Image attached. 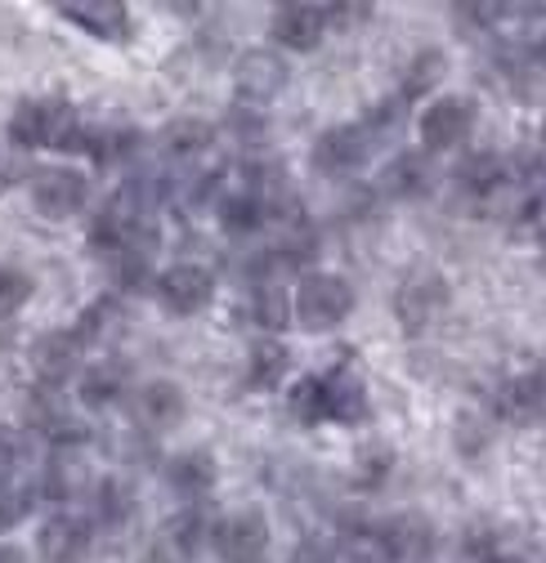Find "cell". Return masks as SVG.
<instances>
[{
    "label": "cell",
    "instance_id": "obj_21",
    "mask_svg": "<svg viewBox=\"0 0 546 563\" xmlns=\"http://www.w3.org/2000/svg\"><path fill=\"white\" fill-rule=\"evenodd\" d=\"M292 372V349L273 335H260L251 344V363H247V389H279Z\"/></svg>",
    "mask_w": 546,
    "mask_h": 563
},
{
    "label": "cell",
    "instance_id": "obj_27",
    "mask_svg": "<svg viewBox=\"0 0 546 563\" xmlns=\"http://www.w3.org/2000/svg\"><path fill=\"white\" fill-rule=\"evenodd\" d=\"M121 322H125V313H121V300L117 296H99L81 318H77V327H73V335H77V344L86 349V344H99V340H108V335H117L121 331Z\"/></svg>",
    "mask_w": 546,
    "mask_h": 563
},
{
    "label": "cell",
    "instance_id": "obj_26",
    "mask_svg": "<svg viewBox=\"0 0 546 563\" xmlns=\"http://www.w3.org/2000/svg\"><path fill=\"white\" fill-rule=\"evenodd\" d=\"M211 148V125L201 117H179L162 130V153L175 157V162H188V157H201Z\"/></svg>",
    "mask_w": 546,
    "mask_h": 563
},
{
    "label": "cell",
    "instance_id": "obj_7",
    "mask_svg": "<svg viewBox=\"0 0 546 563\" xmlns=\"http://www.w3.org/2000/svg\"><path fill=\"white\" fill-rule=\"evenodd\" d=\"M211 545H216V554L225 563H260L264 550H269V519H264V510L247 506V510L225 515L211 528Z\"/></svg>",
    "mask_w": 546,
    "mask_h": 563
},
{
    "label": "cell",
    "instance_id": "obj_15",
    "mask_svg": "<svg viewBox=\"0 0 546 563\" xmlns=\"http://www.w3.org/2000/svg\"><path fill=\"white\" fill-rule=\"evenodd\" d=\"M130 416H134V426H140L144 434H166V430H175L179 420L188 416V398H184L179 385L153 380V385H144L140 394H134Z\"/></svg>",
    "mask_w": 546,
    "mask_h": 563
},
{
    "label": "cell",
    "instance_id": "obj_36",
    "mask_svg": "<svg viewBox=\"0 0 546 563\" xmlns=\"http://www.w3.org/2000/svg\"><path fill=\"white\" fill-rule=\"evenodd\" d=\"M28 461V434L14 426H0V483H10Z\"/></svg>",
    "mask_w": 546,
    "mask_h": 563
},
{
    "label": "cell",
    "instance_id": "obj_44",
    "mask_svg": "<svg viewBox=\"0 0 546 563\" xmlns=\"http://www.w3.org/2000/svg\"><path fill=\"white\" fill-rule=\"evenodd\" d=\"M493 563H524V559H493Z\"/></svg>",
    "mask_w": 546,
    "mask_h": 563
},
{
    "label": "cell",
    "instance_id": "obj_9",
    "mask_svg": "<svg viewBox=\"0 0 546 563\" xmlns=\"http://www.w3.org/2000/svg\"><path fill=\"white\" fill-rule=\"evenodd\" d=\"M90 197V179L73 166H45L32 175V206L45 220H73Z\"/></svg>",
    "mask_w": 546,
    "mask_h": 563
},
{
    "label": "cell",
    "instance_id": "obj_24",
    "mask_svg": "<svg viewBox=\"0 0 546 563\" xmlns=\"http://www.w3.org/2000/svg\"><path fill=\"white\" fill-rule=\"evenodd\" d=\"M216 220L229 238H251L264 224V206L255 197V188H229L216 197Z\"/></svg>",
    "mask_w": 546,
    "mask_h": 563
},
{
    "label": "cell",
    "instance_id": "obj_31",
    "mask_svg": "<svg viewBox=\"0 0 546 563\" xmlns=\"http://www.w3.org/2000/svg\"><path fill=\"white\" fill-rule=\"evenodd\" d=\"M403 108H407V103H403L398 95H394V99L372 103V112L359 121V125L368 130V139H372V148H376V144H385V139H394V134L403 130Z\"/></svg>",
    "mask_w": 546,
    "mask_h": 563
},
{
    "label": "cell",
    "instance_id": "obj_30",
    "mask_svg": "<svg viewBox=\"0 0 546 563\" xmlns=\"http://www.w3.org/2000/svg\"><path fill=\"white\" fill-rule=\"evenodd\" d=\"M354 474L363 487H381L394 474V448L390 443H363L354 456Z\"/></svg>",
    "mask_w": 546,
    "mask_h": 563
},
{
    "label": "cell",
    "instance_id": "obj_12",
    "mask_svg": "<svg viewBox=\"0 0 546 563\" xmlns=\"http://www.w3.org/2000/svg\"><path fill=\"white\" fill-rule=\"evenodd\" d=\"M81 354H86V349L77 344L73 331H45V335L32 340L28 363H32V376L45 389H58V385H67V380L81 372Z\"/></svg>",
    "mask_w": 546,
    "mask_h": 563
},
{
    "label": "cell",
    "instance_id": "obj_2",
    "mask_svg": "<svg viewBox=\"0 0 546 563\" xmlns=\"http://www.w3.org/2000/svg\"><path fill=\"white\" fill-rule=\"evenodd\" d=\"M292 313L305 331H336L354 313V287L336 273H305L292 296Z\"/></svg>",
    "mask_w": 546,
    "mask_h": 563
},
{
    "label": "cell",
    "instance_id": "obj_23",
    "mask_svg": "<svg viewBox=\"0 0 546 563\" xmlns=\"http://www.w3.org/2000/svg\"><path fill=\"white\" fill-rule=\"evenodd\" d=\"M506 192H515L528 210L546 201V153L520 148L506 157Z\"/></svg>",
    "mask_w": 546,
    "mask_h": 563
},
{
    "label": "cell",
    "instance_id": "obj_41",
    "mask_svg": "<svg viewBox=\"0 0 546 563\" xmlns=\"http://www.w3.org/2000/svg\"><path fill=\"white\" fill-rule=\"evenodd\" d=\"M229 130L238 139H247V144H260V139H264V117L260 112H247V108H233L229 112Z\"/></svg>",
    "mask_w": 546,
    "mask_h": 563
},
{
    "label": "cell",
    "instance_id": "obj_28",
    "mask_svg": "<svg viewBox=\"0 0 546 563\" xmlns=\"http://www.w3.org/2000/svg\"><path fill=\"white\" fill-rule=\"evenodd\" d=\"M251 313H255V322H260L269 335H279V331H287V322H292V296L279 287V282H260L255 300H251Z\"/></svg>",
    "mask_w": 546,
    "mask_h": 563
},
{
    "label": "cell",
    "instance_id": "obj_18",
    "mask_svg": "<svg viewBox=\"0 0 546 563\" xmlns=\"http://www.w3.org/2000/svg\"><path fill=\"white\" fill-rule=\"evenodd\" d=\"M216 478H220V465L211 452L193 448V452H179L175 461H166V487L184 501H201L216 487Z\"/></svg>",
    "mask_w": 546,
    "mask_h": 563
},
{
    "label": "cell",
    "instance_id": "obj_22",
    "mask_svg": "<svg viewBox=\"0 0 546 563\" xmlns=\"http://www.w3.org/2000/svg\"><path fill=\"white\" fill-rule=\"evenodd\" d=\"M125 385H130V367H125V363H117V358H103V363H95V367H81L77 394H81V402H86V407L103 411V407L121 402Z\"/></svg>",
    "mask_w": 546,
    "mask_h": 563
},
{
    "label": "cell",
    "instance_id": "obj_25",
    "mask_svg": "<svg viewBox=\"0 0 546 563\" xmlns=\"http://www.w3.org/2000/svg\"><path fill=\"white\" fill-rule=\"evenodd\" d=\"M457 184L480 197V201H493L498 192H506V162L493 157V153H470L461 166H457Z\"/></svg>",
    "mask_w": 546,
    "mask_h": 563
},
{
    "label": "cell",
    "instance_id": "obj_39",
    "mask_svg": "<svg viewBox=\"0 0 546 563\" xmlns=\"http://www.w3.org/2000/svg\"><path fill=\"white\" fill-rule=\"evenodd\" d=\"M336 563H385L381 545L372 541V528H359L354 537H346V545H340Z\"/></svg>",
    "mask_w": 546,
    "mask_h": 563
},
{
    "label": "cell",
    "instance_id": "obj_42",
    "mask_svg": "<svg viewBox=\"0 0 546 563\" xmlns=\"http://www.w3.org/2000/svg\"><path fill=\"white\" fill-rule=\"evenodd\" d=\"M287 563H336V550L323 545V541H301V545L292 550Z\"/></svg>",
    "mask_w": 546,
    "mask_h": 563
},
{
    "label": "cell",
    "instance_id": "obj_29",
    "mask_svg": "<svg viewBox=\"0 0 546 563\" xmlns=\"http://www.w3.org/2000/svg\"><path fill=\"white\" fill-rule=\"evenodd\" d=\"M452 14H457V32H493L511 14V5L506 0H466V5H452Z\"/></svg>",
    "mask_w": 546,
    "mask_h": 563
},
{
    "label": "cell",
    "instance_id": "obj_45",
    "mask_svg": "<svg viewBox=\"0 0 546 563\" xmlns=\"http://www.w3.org/2000/svg\"><path fill=\"white\" fill-rule=\"evenodd\" d=\"M542 144H546V121H542Z\"/></svg>",
    "mask_w": 546,
    "mask_h": 563
},
{
    "label": "cell",
    "instance_id": "obj_5",
    "mask_svg": "<svg viewBox=\"0 0 546 563\" xmlns=\"http://www.w3.org/2000/svg\"><path fill=\"white\" fill-rule=\"evenodd\" d=\"M368 157H372V139H368V130H363L359 121H354V125H331V130H323V134L314 139V153H309L314 170L327 175V179L359 175V170L368 166Z\"/></svg>",
    "mask_w": 546,
    "mask_h": 563
},
{
    "label": "cell",
    "instance_id": "obj_3",
    "mask_svg": "<svg viewBox=\"0 0 546 563\" xmlns=\"http://www.w3.org/2000/svg\"><path fill=\"white\" fill-rule=\"evenodd\" d=\"M153 291H157V305L171 318H193L216 300V273L207 264H171L153 282Z\"/></svg>",
    "mask_w": 546,
    "mask_h": 563
},
{
    "label": "cell",
    "instance_id": "obj_8",
    "mask_svg": "<svg viewBox=\"0 0 546 563\" xmlns=\"http://www.w3.org/2000/svg\"><path fill=\"white\" fill-rule=\"evenodd\" d=\"M292 73H287V58L279 49H247L238 63H233V86H238V99L260 108V103H273L283 90H287Z\"/></svg>",
    "mask_w": 546,
    "mask_h": 563
},
{
    "label": "cell",
    "instance_id": "obj_34",
    "mask_svg": "<svg viewBox=\"0 0 546 563\" xmlns=\"http://www.w3.org/2000/svg\"><path fill=\"white\" fill-rule=\"evenodd\" d=\"M112 277H117L121 291H144L153 282V260L134 255V251H121V255H112Z\"/></svg>",
    "mask_w": 546,
    "mask_h": 563
},
{
    "label": "cell",
    "instance_id": "obj_19",
    "mask_svg": "<svg viewBox=\"0 0 546 563\" xmlns=\"http://www.w3.org/2000/svg\"><path fill=\"white\" fill-rule=\"evenodd\" d=\"M86 461L77 452H50L45 470H41V483H36V497L45 501H73L77 492H86Z\"/></svg>",
    "mask_w": 546,
    "mask_h": 563
},
{
    "label": "cell",
    "instance_id": "obj_20",
    "mask_svg": "<svg viewBox=\"0 0 546 563\" xmlns=\"http://www.w3.org/2000/svg\"><path fill=\"white\" fill-rule=\"evenodd\" d=\"M444 77H448V54L435 49V45H426V49H417L413 58H407L403 77H398V99H403V103H417V99H426L435 86H444Z\"/></svg>",
    "mask_w": 546,
    "mask_h": 563
},
{
    "label": "cell",
    "instance_id": "obj_17",
    "mask_svg": "<svg viewBox=\"0 0 546 563\" xmlns=\"http://www.w3.org/2000/svg\"><path fill=\"white\" fill-rule=\"evenodd\" d=\"M493 402H498L493 411H498L502 420H515V426H533V420L546 416V372L511 376Z\"/></svg>",
    "mask_w": 546,
    "mask_h": 563
},
{
    "label": "cell",
    "instance_id": "obj_32",
    "mask_svg": "<svg viewBox=\"0 0 546 563\" xmlns=\"http://www.w3.org/2000/svg\"><path fill=\"white\" fill-rule=\"evenodd\" d=\"M287 407H292V416L301 420V426H318V420H327V407H323V380H318V376L296 380Z\"/></svg>",
    "mask_w": 546,
    "mask_h": 563
},
{
    "label": "cell",
    "instance_id": "obj_6",
    "mask_svg": "<svg viewBox=\"0 0 546 563\" xmlns=\"http://www.w3.org/2000/svg\"><path fill=\"white\" fill-rule=\"evenodd\" d=\"M417 130H422V153H452V148H461L470 139V130H474V99H466V95L435 99L422 112Z\"/></svg>",
    "mask_w": 546,
    "mask_h": 563
},
{
    "label": "cell",
    "instance_id": "obj_40",
    "mask_svg": "<svg viewBox=\"0 0 546 563\" xmlns=\"http://www.w3.org/2000/svg\"><path fill=\"white\" fill-rule=\"evenodd\" d=\"M524 58L533 67H546V10H533L528 23H524Z\"/></svg>",
    "mask_w": 546,
    "mask_h": 563
},
{
    "label": "cell",
    "instance_id": "obj_33",
    "mask_svg": "<svg viewBox=\"0 0 546 563\" xmlns=\"http://www.w3.org/2000/svg\"><path fill=\"white\" fill-rule=\"evenodd\" d=\"M95 515H99V523H108V528L125 523V515H130V492H125V483L103 478V483L95 487Z\"/></svg>",
    "mask_w": 546,
    "mask_h": 563
},
{
    "label": "cell",
    "instance_id": "obj_13",
    "mask_svg": "<svg viewBox=\"0 0 546 563\" xmlns=\"http://www.w3.org/2000/svg\"><path fill=\"white\" fill-rule=\"evenodd\" d=\"M435 179H439V175H435V162H430L422 148H403V153H394V157L385 162L376 188H381V197H390V201H422V197L435 192Z\"/></svg>",
    "mask_w": 546,
    "mask_h": 563
},
{
    "label": "cell",
    "instance_id": "obj_10",
    "mask_svg": "<svg viewBox=\"0 0 546 563\" xmlns=\"http://www.w3.org/2000/svg\"><path fill=\"white\" fill-rule=\"evenodd\" d=\"M323 380V407H327V420L336 426H363L372 416V394H368V380L354 363H336Z\"/></svg>",
    "mask_w": 546,
    "mask_h": 563
},
{
    "label": "cell",
    "instance_id": "obj_37",
    "mask_svg": "<svg viewBox=\"0 0 546 563\" xmlns=\"http://www.w3.org/2000/svg\"><path fill=\"white\" fill-rule=\"evenodd\" d=\"M32 501H36V492H23L14 483H0V537L23 523V515L32 510Z\"/></svg>",
    "mask_w": 546,
    "mask_h": 563
},
{
    "label": "cell",
    "instance_id": "obj_14",
    "mask_svg": "<svg viewBox=\"0 0 546 563\" xmlns=\"http://www.w3.org/2000/svg\"><path fill=\"white\" fill-rule=\"evenodd\" d=\"M41 559L45 563H86L90 545H95V528L86 515H50L41 523Z\"/></svg>",
    "mask_w": 546,
    "mask_h": 563
},
{
    "label": "cell",
    "instance_id": "obj_38",
    "mask_svg": "<svg viewBox=\"0 0 546 563\" xmlns=\"http://www.w3.org/2000/svg\"><path fill=\"white\" fill-rule=\"evenodd\" d=\"M140 563H193V550L188 545H179L166 528L144 545V554H140Z\"/></svg>",
    "mask_w": 546,
    "mask_h": 563
},
{
    "label": "cell",
    "instance_id": "obj_35",
    "mask_svg": "<svg viewBox=\"0 0 546 563\" xmlns=\"http://www.w3.org/2000/svg\"><path fill=\"white\" fill-rule=\"evenodd\" d=\"M28 300H32V277L23 268L0 264V318H14Z\"/></svg>",
    "mask_w": 546,
    "mask_h": 563
},
{
    "label": "cell",
    "instance_id": "obj_43",
    "mask_svg": "<svg viewBox=\"0 0 546 563\" xmlns=\"http://www.w3.org/2000/svg\"><path fill=\"white\" fill-rule=\"evenodd\" d=\"M542 268H546V238H542Z\"/></svg>",
    "mask_w": 546,
    "mask_h": 563
},
{
    "label": "cell",
    "instance_id": "obj_4",
    "mask_svg": "<svg viewBox=\"0 0 546 563\" xmlns=\"http://www.w3.org/2000/svg\"><path fill=\"white\" fill-rule=\"evenodd\" d=\"M372 541L381 545L385 563H426L439 545V532L426 515L417 510H403V515H390L385 523L372 528Z\"/></svg>",
    "mask_w": 546,
    "mask_h": 563
},
{
    "label": "cell",
    "instance_id": "obj_16",
    "mask_svg": "<svg viewBox=\"0 0 546 563\" xmlns=\"http://www.w3.org/2000/svg\"><path fill=\"white\" fill-rule=\"evenodd\" d=\"M58 14L90 32L95 41H125L130 36V10L121 5V0H63Z\"/></svg>",
    "mask_w": 546,
    "mask_h": 563
},
{
    "label": "cell",
    "instance_id": "obj_11",
    "mask_svg": "<svg viewBox=\"0 0 546 563\" xmlns=\"http://www.w3.org/2000/svg\"><path fill=\"white\" fill-rule=\"evenodd\" d=\"M269 36H273V45L296 49V54L318 49V41L327 36V5H314V0H287V5L273 10Z\"/></svg>",
    "mask_w": 546,
    "mask_h": 563
},
{
    "label": "cell",
    "instance_id": "obj_1",
    "mask_svg": "<svg viewBox=\"0 0 546 563\" xmlns=\"http://www.w3.org/2000/svg\"><path fill=\"white\" fill-rule=\"evenodd\" d=\"M448 300H452V287H448V277L439 268H413L403 282H398V291H394V318L407 335H426L444 313H448Z\"/></svg>",
    "mask_w": 546,
    "mask_h": 563
}]
</instances>
